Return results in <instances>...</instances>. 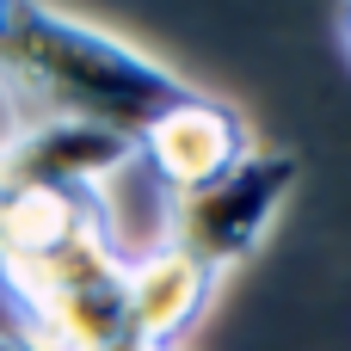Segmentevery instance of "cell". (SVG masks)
<instances>
[{
  "mask_svg": "<svg viewBox=\"0 0 351 351\" xmlns=\"http://www.w3.org/2000/svg\"><path fill=\"white\" fill-rule=\"evenodd\" d=\"M339 56L351 62V0H339Z\"/></svg>",
  "mask_w": 351,
  "mask_h": 351,
  "instance_id": "obj_9",
  "label": "cell"
},
{
  "mask_svg": "<svg viewBox=\"0 0 351 351\" xmlns=\"http://www.w3.org/2000/svg\"><path fill=\"white\" fill-rule=\"evenodd\" d=\"M99 351H173V346H154V339H142V333H117L111 346H99Z\"/></svg>",
  "mask_w": 351,
  "mask_h": 351,
  "instance_id": "obj_8",
  "label": "cell"
},
{
  "mask_svg": "<svg viewBox=\"0 0 351 351\" xmlns=\"http://www.w3.org/2000/svg\"><path fill=\"white\" fill-rule=\"evenodd\" d=\"M6 12H12V0H0V31H6Z\"/></svg>",
  "mask_w": 351,
  "mask_h": 351,
  "instance_id": "obj_11",
  "label": "cell"
},
{
  "mask_svg": "<svg viewBox=\"0 0 351 351\" xmlns=\"http://www.w3.org/2000/svg\"><path fill=\"white\" fill-rule=\"evenodd\" d=\"M216 271H204L191 253H179V247H154V253H142V259H130V271H123V315H130V333H142V339H154V346H179L197 321H204V308L216 302Z\"/></svg>",
  "mask_w": 351,
  "mask_h": 351,
  "instance_id": "obj_5",
  "label": "cell"
},
{
  "mask_svg": "<svg viewBox=\"0 0 351 351\" xmlns=\"http://www.w3.org/2000/svg\"><path fill=\"white\" fill-rule=\"evenodd\" d=\"M0 204H6V173H0Z\"/></svg>",
  "mask_w": 351,
  "mask_h": 351,
  "instance_id": "obj_12",
  "label": "cell"
},
{
  "mask_svg": "<svg viewBox=\"0 0 351 351\" xmlns=\"http://www.w3.org/2000/svg\"><path fill=\"white\" fill-rule=\"evenodd\" d=\"M0 86L31 111V123H86L123 142H142V130L191 93L185 74L130 37L49 0H12L0 31Z\"/></svg>",
  "mask_w": 351,
  "mask_h": 351,
  "instance_id": "obj_1",
  "label": "cell"
},
{
  "mask_svg": "<svg viewBox=\"0 0 351 351\" xmlns=\"http://www.w3.org/2000/svg\"><path fill=\"white\" fill-rule=\"evenodd\" d=\"M296 185H302V160H296V154H259V148H253V154H247L241 167H228L216 185H204V191L167 204V247H179V253H191L204 271L228 278L234 265H247V259L265 247V234H271V222L290 210Z\"/></svg>",
  "mask_w": 351,
  "mask_h": 351,
  "instance_id": "obj_3",
  "label": "cell"
},
{
  "mask_svg": "<svg viewBox=\"0 0 351 351\" xmlns=\"http://www.w3.org/2000/svg\"><path fill=\"white\" fill-rule=\"evenodd\" d=\"M123 160H136V142L86 123H25V136L0 148L6 179H43V185H80V191H99V179L117 173Z\"/></svg>",
  "mask_w": 351,
  "mask_h": 351,
  "instance_id": "obj_7",
  "label": "cell"
},
{
  "mask_svg": "<svg viewBox=\"0 0 351 351\" xmlns=\"http://www.w3.org/2000/svg\"><path fill=\"white\" fill-rule=\"evenodd\" d=\"M0 351H31V346H25V339H19L12 327H0Z\"/></svg>",
  "mask_w": 351,
  "mask_h": 351,
  "instance_id": "obj_10",
  "label": "cell"
},
{
  "mask_svg": "<svg viewBox=\"0 0 351 351\" xmlns=\"http://www.w3.org/2000/svg\"><path fill=\"white\" fill-rule=\"evenodd\" d=\"M253 154V130H247V117L228 105V99H216V93H204V86H191L179 105H167L148 130H142V142H136V160L154 173V185L167 191V204L173 197H191V191H204V185H216L228 167H241Z\"/></svg>",
  "mask_w": 351,
  "mask_h": 351,
  "instance_id": "obj_4",
  "label": "cell"
},
{
  "mask_svg": "<svg viewBox=\"0 0 351 351\" xmlns=\"http://www.w3.org/2000/svg\"><path fill=\"white\" fill-rule=\"evenodd\" d=\"M105 191L80 185H43V179H6L0 204V265H37L62 247H74L86 228H105Z\"/></svg>",
  "mask_w": 351,
  "mask_h": 351,
  "instance_id": "obj_6",
  "label": "cell"
},
{
  "mask_svg": "<svg viewBox=\"0 0 351 351\" xmlns=\"http://www.w3.org/2000/svg\"><path fill=\"white\" fill-rule=\"evenodd\" d=\"M105 228H86L74 247L37 265H0V296L12 302V321H19L12 333L31 351H99L117 333H130V315H123L130 259L111 247Z\"/></svg>",
  "mask_w": 351,
  "mask_h": 351,
  "instance_id": "obj_2",
  "label": "cell"
}]
</instances>
